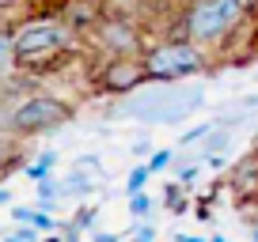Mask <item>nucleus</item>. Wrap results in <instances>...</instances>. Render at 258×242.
Returning <instances> with one entry per match:
<instances>
[{
	"label": "nucleus",
	"mask_w": 258,
	"mask_h": 242,
	"mask_svg": "<svg viewBox=\"0 0 258 242\" xmlns=\"http://www.w3.org/2000/svg\"><path fill=\"white\" fill-rule=\"evenodd\" d=\"M99 182H103V178L95 174V170H84V167H73L69 170V174L61 178V197H91L99 189Z\"/></svg>",
	"instance_id": "1a4fd4ad"
},
{
	"label": "nucleus",
	"mask_w": 258,
	"mask_h": 242,
	"mask_svg": "<svg viewBox=\"0 0 258 242\" xmlns=\"http://www.w3.org/2000/svg\"><path fill=\"white\" fill-rule=\"evenodd\" d=\"M148 167H152V174H156V170H167V167H175V152H171V148H160V152H156L152 159H148Z\"/></svg>",
	"instance_id": "2eb2a0df"
},
{
	"label": "nucleus",
	"mask_w": 258,
	"mask_h": 242,
	"mask_svg": "<svg viewBox=\"0 0 258 242\" xmlns=\"http://www.w3.org/2000/svg\"><path fill=\"white\" fill-rule=\"evenodd\" d=\"M145 65L152 83H178L209 68V49L186 34H171V38H160L145 49Z\"/></svg>",
	"instance_id": "7ed1b4c3"
},
{
	"label": "nucleus",
	"mask_w": 258,
	"mask_h": 242,
	"mask_svg": "<svg viewBox=\"0 0 258 242\" xmlns=\"http://www.w3.org/2000/svg\"><path fill=\"white\" fill-rule=\"evenodd\" d=\"M209 242H228V238H224V234H213V238H209Z\"/></svg>",
	"instance_id": "a878e982"
},
{
	"label": "nucleus",
	"mask_w": 258,
	"mask_h": 242,
	"mask_svg": "<svg viewBox=\"0 0 258 242\" xmlns=\"http://www.w3.org/2000/svg\"><path fill=\"white\" fill-rule=\"evenodd\" d=\"M209 129H213V121H205V125H198V129H186L182 133V144H198V140H205V137H209Z\"/></svg>",
	"instance_id": "a211bd4d"
},
{
	"label": "nucleus",
	"mask_w": 258,
	"mask_h": 242,
	"mask_svg": "<svg viewBox=\"0 0 258 242\" xmlns=\"http://www.w3.org/2000/svg\"><path fill=\"white\" fill-rule=\"evenodd\" d=\"M4 242H23V238H19V234H8V238H4Z\"/></svg>",
	"instance_id": "bb28decb"
},
{
	"label": "nucleus",
	"mask_w": 258,
	"mask_h": 242,
	"mask_svg": "<svg viewBox=\"0 0 258 242\" xmlns=\"http://www.w3.org/2000/svg\"><path fill=\"white\" fill-rule=\"evenodd\" d=\"M250 12H254V8H250ZM254 38H258V16H254Z\"/></svg>",
	"instance_id": "cd10ccee"
},
{
	"label": "nucleus",
	"mask_w": 258,
	"mask_h": 242,
	"mask_svg": "<svg viewBox=\"0 0 258 242\" xmlns=\"http://www.w3.org/2000/svg\"><path fill=\"white\" fill-rule=\"evenodd\" d=\"M148 178H152V167H148V163H137V167L129 170V178H125V197L141 193V189L148 186Z\"/></svg>",
	"instance_id": "ddd939ff"
},
{
	"label": "nucleus",
	"mask_w": 258,
	"mask_h": 242,
	"mask_svg": "<svg viewBox=\"0 0 258 242\" xmlns=\"http://www.w3.org/2000/svg\"><path fill=\"white\" fill-rule=\"evenodd\" d=\"M243 19H250L247 0H190L182 12V23H178V34L194 38L205 49H217L232 42Z\"/></svg>",
	"instance_id": "f257e3e1"
},
{
	"label": "nucleus",
	"mask_w": 258,
	"mask_h": 242,
	"mask_svg": "<svg viewBox=\"0 0 258 242\" xmlns=\"http://www.w3.org/2000/svg\"><path fill=\"white\" fill-rule=\"evenodd\" d=\"M12 219H16V223H31V219H34V208H12Z\"/></svg>",
	"instance_id": "aec40b11"
},
{
	"label": "nucleus",
	"mask_w": 258,
	"mask_h": 242,
	"mask_svg": "<svg viewBox=\"0 0 258 242\" xmlns=\"http://www.w3.org/2000/svg\"><path fill=\"white\" fill-rule=\"evenodd\" d=\"M53 163H57V152H42L34 163H27V178H31V182L49 178V174H53Z\"/></svg>",
	"instance_id": "f8f14e48"
},
{
	"label": "nucleus",
	"mask_w": 258,
	"mask_h": 242,
	"mask_svg": "<svg viewBox=\"0 0 258 242\" xmlns=\"http://www.w3.org/2000/svg\"><path fill=\"white\" fill-rule=\"evenodd\" d=\"M202 102H205L202 91H175L171 83H160V91H133V95H125L121 113L133 121H148V125H156V121L160 125H175L186 113H194Z\"/></svg>",
	"instance_id": "20e7f679"
},
{
	"label": "nucleus",
	"mask_w": 258,
	"mask_h": 242,
	"mask_svg": "<svg viewBox=\"0 0 258 242\" xmlns=\"http://www.w3.org/2000/svg\"><path fill=\"white\" fill-rule=\"evenodd\" d=\"M148 80V65H145V53H125V57H106L95 72V87L103 95L114 98H125L133 91H141Z\"/></svg>",
	"instance_id": "423d86ee"
},
{
	"label": "nucleus",
	"mask_w": 258,
	"mask_h": 242,
	"mask_svg": "<svg viewBox=\"0 0 258 242\" xmlns=\"http://www.w3.org/2000/svg\"><path fill=\"white\" fill-rule=\"evenodd\" d=\"M121 234H114V231H91V242H118Z\"/></svg>",
	"instance_id": "412c9836"
},
{
	"label": "nucleus",
	"mask_w": 258,
	"mask_h": 242,
	"mask_svg": "<svg viewBox=\"0 0 258 242\" xmlns=\"http://www.w3.org/2000/svg\"><path fill=\"white\" fill-rule=\"evenodd\" d=\"M91 223H95V208H80V216H76V227H80V231H88Z\"/></svg>",
	"instance_id": "6ab92c4d"
},
{
	"label": "nucleus",
	"mask_w": 258,
	"mask_h": 242,
	"mask_svg": "<svg viewBox=\"0 0 258 242\" xmlns=\"http://www.w3.org/2000/svg\"><path fill=\"white\" fill-rule=\"evenodd\" d=\"M42 242H64V238H57V234H53V231H49V234H46V238H42Z\"/></svg>",
	"instance_id": "b1692460"
},
{
	"label": "nucleus",
	"mask_w": 258,
	"mask_h": 242,
	"mask_svg": "<svg viewBox=\"0 0 258 242\" xmlns=\"http://www.w3.org/2000/svg\"><path fill=\"white\" fill-rule=\"evenodd\" d=\"M12 38H16L19 68H34V72H38L46 61H53V57L73 49L76 31L64 23L61 16H34V19H23V23L12 31Z\"/></svg>",
	"instance_id": "f03ea898"
},
{
	"label": "nucleus",
	"mask_w": 258,
	"mask_h": 242,
	"mask_svg": "<svg viewBox=\"0 0 258 242\" xmlns=\"http://www.w3.org/2000/svg\"><path fill=\"white\" fill-rule=\"evenodd\" d=\"M73 117H76L73 102H64L61 95H27L8 113V133H16V137H42V133H53L61 125H69Z\"/></svg>",
	"instance_id": "39448f33"
},
{
	"label": "nucleus",
	"mask_w": 258,
	"mask_h": 242,
	"mask_svg": "<svg viewBox=\"0 0 258 242\" xmlns=\"http://www.w3.org/2000/svg\"><path fill=\"white\" fill-rule=\"evenodd\" d=\"M34 193H38L42 208H53V204L61 201V182L49 174V178H42V182H34Z\"/></svg>",
	"instance_id": "9b49d317"
},
{
	"label": "nucleus",
	"mask_w": 258,
	"mask_h": 242,
	"mask_svg": "<svg viewBox=\"0 0 258 242\" xmlns=\"http://www.w3.org/2000/svg\"><path fill=\"white\" fill-rule=\"evenodd\" d=\"M250 242H258V223H254V227H250Z\"/></svg>",
	"instance_id": "393cba45"
},
{
	"label": "nucleus",
	"mask_w": 258,
	"mask_h": 242,
	"mask_svg": "<svg viewBox=\"0 0 258 242\" xmlns=\"http://www.w3.org/2000/svg\"><path fill=\"white\" fill-rule=\"evenodd\" d=\"M163 204H167V208H175L178 216H182V182L167 186V193H163Z\"/></svg>",
	"instance_id": "f3484780"
},
{
	"label": "nucleus",
	"mask_w": 258,
	"mask_h": 242,
	"mask_svg": "<svg viewBox=\"0 0 258 242\" xmlns=\"http://www.w3.org/2000/svg\"><path fill=\"white\" fill-rule=\"evenodd\" d=\"M12 201V193H8V189H0V204H8Z\"/></svg>",
	"instance_id": "5701e85b"
},
{
	"label": "nucleus",
	"mask_w": 258,
	"mask_h": 242,
	"mask_svg": "<svg viewBox=\"0 0 258 242\" xmlns=\"http://www.w3.org/2000/svg\"><path fill=\"white\" fill-rule=\"evenodd\" d=\"M175 242H205V238H198V234H175Z\"/></svg>",
	"instance_id": "4be33fe9"
},
{
	"label": "nucleus",
	"mask_w": 258,
	"mask_h": 242,
	"mask_svg": "<svg viewBox=\"0 0 258 242\" xmlns=\"http://www.w3.org/2000/svg\"><path fill=\"white\" fill-rule=\"evenodd\" d=\"M91 42L99 46L103 57H125V53H145V27L141 19L125 16H103L91 27Z\"/></svg>",
	"instance_id": "0eeeda50"
},
{
	"label": "nucleus",
	"mask_w": 258,
	"mask_h": 242,
	"mask_svg": "<svg viewBox=\"0 0 258 242\" xmlns=\"http://www.w3.org/2000/svg\"><path fill=\"white\" fill-rule=\"evenodd\" d=\"M49 212H53V208H38V212H34V219H31V223H34V227H38V231H42V234H49V231H57V219H53V216H49Z\"/></svg>",
	"instance_id": "dca6fc26"
},
{
	"label": "nucleus",
	"mask_w": 258,
	"mask_h": 242,
	"mask_svg": "<svg viewBox=\"0 0 258 242\" xmlns=\"http://www.w3.org/2000/svg\"><path fill=\"white\" fill-rule=\"evenodd\" d=\"M129 212H133V219H148L152 216V197L141 189V193H129Z\"/></svg>",
	"instance_id": "4468645a"
},
{
	"label": "nucleus",
	"mask_w": 258,
	"mask_h": 242,
	"mask_svg": "<svg viewBox=\"0 0 258 242\" xmlns=\"http://www.w3.org/2000/svg\"><path fill=\"white\" fill-rule=\"evenodd\" d=\"M19 68L16 61V38H12V27H0V80L12 76Z\"/></svg>",
	"instance_id": "9d476101"
},
{
	"label": "nucleus",
	"mask_w": 258,
	"mask_h": 242,
	"mask_svg": "<svg viewBox=\"0 0 258 242\" xmlns=\"http://www.w3.org/2000/svg\"><path fill=\"white\" fill-rule=\"evenodd\" d=\"M57 16L73 27L76 34H91V27L106 16V4H103V0H64Z\"/></svg>",
	"instance_id": "6e6552de"
}]
</instances>
